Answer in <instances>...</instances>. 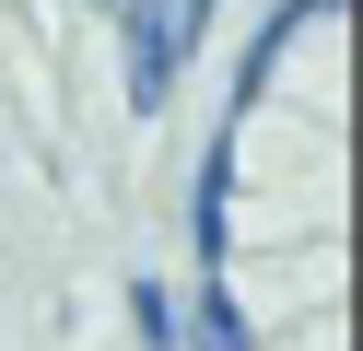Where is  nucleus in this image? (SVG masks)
I'll list each match as a JSON object with an SVG mask.
<instances>
[{"label": "nucleus", "instance_id": "f257e3e1", "mask_svg": "<svg viewBox=\"0 0 363 351\" xmlns=\"http://www.w3.org/2000/svg\"><path fill=\"white\" fill-rule=\"evenodd\" d=\"M176 47H199V0H129V106H164L176 94Z\"/></svg>", "mask_w": 363, "mask_h": 351}]
</instances>
